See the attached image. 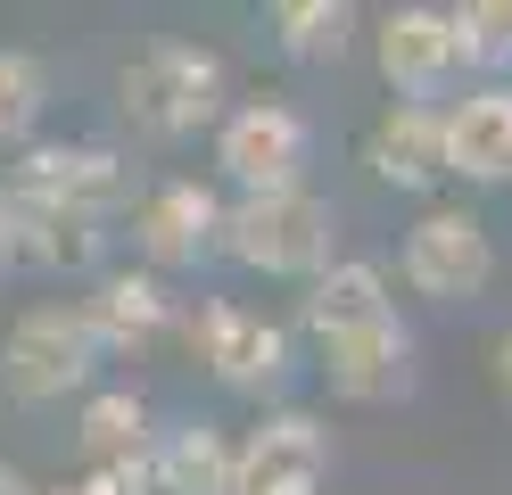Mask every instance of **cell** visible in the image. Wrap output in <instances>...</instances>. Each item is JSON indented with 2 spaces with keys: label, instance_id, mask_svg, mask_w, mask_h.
Returning a JSON list of instances; mask_svg holds the SVG:
<instances>
[{
  "label": "cell",
  "instance_id": "obj_1",
  "mask_svg": "<svg viewBox=\"0 0 512 495\" xmlns=\"http://www.w3.org/2000/svg\"><path fill=\"white\" fill-rule=\"evenodd\" d=\"M116 108L133 116V132H149V141H190V132H215L223 124V108H232V75H223V58L207 42L166 33V42H141L133 58H124Z\"/></svg>",
  "mask_w": 512,
  "mask_h": 495
},
{
  "label": "cell",
  "instance_id": "obj_2",
  "mask_svg": "<svg viewBox=\"0 0 512 495\" xmlns=\"http://www.w3.org/2000/svg\"><path fill=\"white\" fill-rule=\"evenodd\" d=\"M215 256L265 281H314L339 264V207L314 190H273V198H232L215 231Z\"/></svg>",
  "mask_w": 512,
  "mask_h": 495
},
{
  "label": "cell",
  "instance_id": "obj_3",
  "mask_svg": "<svg viewBox=\"0 0 512 495\" xmlns=\"http://www.w3.org/2000/svg\"><path fill=\"white\" fill-rule=\"evenodd\" d=\"M108 363V347L91 339L83 306H25L0 339V388L17 405H67L91 388V372Z\"/></svg>",
  "mask_w": 512,
  "mask_h": 495
},
{
  "label": "cell",
  "instance_id": "obj_4",
  "mask_svg": "<svg viewBox=\"0 0 512 495\" xmlns=\"http://www.w3.org/2000/svg\"><path fill=\"white\" fill-rule=\"evenodd\" d=\"M306 157L314 132L290 99H240L215 124V174L240 198H273V190H306Z\"/></svg>",
  "mask_w": 512,
  "mask_h": 495
},
{
  "label": "cell",
  "instance_id": "obj_5",
  "mask_svg": "<svg viewBox=\"0 0 512 495\" xmlns=\"http://www.w3.org/2000/svg\"><path fill=\"white\" fill-rule=\"evenodd\" d=\"M9 198L25 207H67V215H116L133 207L141 182H133V157L108 149V141H25L17 174H9Z\"/></svg>",
  "mask_w": 512,
  "mask_h": 495
},
{
  "label": "cell",
  "instance_id": "obj_6",
  "mask_svg": "<svg viewBox=\"0 0 512 495\" xmlns=\"http://www.w3.org/2000/svg\"><path fill=\"white\" fill-rule=\"evenodd\" d=\"M372 58H380V83L397 91V108H446L463 91L455 17L430 9V0H405V9L372 17Z\"/></svg>",
  "mask_w": 512,
  "mask_h": 495
},
{
  "label": "cell",
  "instance_id": "obj_7",
  "mask_svg": "<svg viewBox=\"0 0 512 495\" xmlns=\"http://www.w3.org/2000/svg\"><path fill=\"white\" fill-rule=\"evenodd\" d=\"M174 322H182L190 355H199L232 396H265V388L290 380V322H265V314L232 306V297H199V306H182Z\"/></svg>",
  "mask_w": 512,
  "mask_h": 495
},
{
  "label": "cell",
  "instance_id": "obj_8",
  "mask_svg": "<svg viewBox=\"0 0 512 495\" xmlns=\"http://www.w3.org/2000/svg\"><path fill=\"white\" fill-rule=\"evenodd\" d=\"M397 264H405L413 297H430V306H471V297H488V281H496V240H488V223L471 207H430L405 231Z\"/></svg>",
  "mask_w": 512,
  "mask_h": 495
},
{
  "label": "cell",
  "instance_id": "obj_9",
  "mask_svg": "<svg viewBox=\"0 0 512 495\" xmlns=\"http://www.w3.org/2000/svg\"><path fill=\"white\" fill-rule=\"evenodd\" d=\"M331 479V421L306 405H273L232 446V495H323Z\"/></svg>",
  "mask_w": 512,
  "mask_h": 495
},
{
  "label": "cell",
  "instance_id": "obj_10",
  "mask_svg": "<svg viewBox=\"0 0 512 495\" xmlns=\"http://www.w3.org/2000/svg\"><path fill=\"white\" fill-rule=\"evenodd\" d=\"M215 231H223V198L207 182H149L133 198V248H141V273H182V264H207L215 256Z\"/></svg>",
  "mask_w": 512,
  "mask_h": 495
},
{
  "label": "cell",
  "instance_id": "obj_11",
  "mask_svg": "<svg viewBox=\"0 0 512 495\" xmlns=\"http://www.w3.org/2000/svg\"><path fill=\"white\" fill-rule=\"evenodd\" d=\"M314 372H323L331 396H347V405H397L413 388V330L389 314V322L339 330V339H314Z\"/></svg>",
  "mask_w": 512,
  "mask_h": 495
},
{
  "label": "cell",
  "instance_id": "obj_12",
  "mask_svg": "<svg viewBox=\"0 0 512 495\" xmlns=\"http://www.w3.org/2000/svg\"><path fill=\"white\" fill-rule=\"evenodd\" d=\"M446 182H512V83H471L438 108Z\"/></svg>",
  "mask_w": 512,
  "mask_h": 495
},
{
  "label": "cell",
  "instance_id": "obj_13",
  "mask_svg": "<svg viewBox=\"0 0 512 495\" xmlns=\"http://www.w3.org/2000/svg\"><path fill=\"white\" fill-rule=\"evenodd\" d=\"M174 314H182V297L157 281V273H141V264L100 273V281H91V297H83V322H91V339H100L108 355L149 347L157 330H174Z\"/></svg>",
  "mask_w": 512,
  "mask_h": 495
},
{
  "label": "cell",
  "instance_id": "obj_14",
  "mask_svg": "<svg viewBox=\"0 0 512 495\" xmlns=\"http://www.w3.org/2000/svg\"><path fill=\"white\" fill-rule=\"evenodd\" d=\"M397 314V297H389V273L364 256H339L331 273H314L306 297H298V330H306V347L314 339H339V330H364V322H389Z\"/></svg>",
  "mask_w": 512,
  "mask_h": 495
},
{
  "label": "cell",
  "instance_id": "obj_15",
  "mask_svg": "<svg viewBox=\"0 0 512 495\" xmlns=\"http://www.w3.org/2000/svg\"><path fill=\"white\" fill-rule=\"evenodd\" d=\"M149 495H232V438L215 421H174L141 454Z\"/></svg>",
  "mask_w": 512,
  "mask_h": 495
},
{
  "label": "cell",
  "instance_id": "obj_16",
  "mask_svg": "<svg viewBox=\"0 0 512 495\" xmlns=\"http://www.w3.org/2000/svg\"><path fill=\"white\" fill-rule=\"evenodd\" d=\"M364 165L389 190H438L446 182V132H438V108H389L372 124V141H364Z\"/></svg>",
  "mask_w": 512,
  "mask_h": 495
},
{
  "label": "cell",
  "instance_id": "obj_17",
  "mask_svg": "<svg viewBox=\"0 0 512 495\" xmlns=\"http://www.w3.org/2000/svg\"><path fill=\"white\" fill-rule=\"evenodd\" d=\"M108 223L100 215H67V207H25L17 198V264L34 273H108Z\"/></svg>",
  "mask_w": 512,
  "mask_h": 495
},
{
  "label": "cell",
  "instance_id": "obj_18",
  "mask_svg": "<svg viewBox=\"0 0 512 495\" xmlns=\"http://www.w3.org/2000/svg\"><path fill=\"white\" fill-rule=\"evenodd\" d=\"M75 438H83V462L91 471H141V454H149V405L133 388H100L83 405V421H75Z\"/></svg>",
  "mask_w": 512,
  "mask_h": 495
},
{
  "label": "cell",
  "instance_id": "obj_19",
  "mask_svg": "<svg viewBox=\"0 0 512 495\" xmlns=\"http://www.w3.org/2000/svg\"><path fill=\"white\" fill-rule=\"evenodd\" d=\"M356 33H364V17L347 9V0H281L273 9V42L298 66H339L356 50Z\"/></svg>",
  "mask_w": 512,
  "mask_h": 495
},
{
  "label": "cell",
  "instance_id": "obj_20",
  "mask_svg": "<svg viewBox=\"0 0 512 495\" xmlns=\"http://www.w3.org/2000/svg\"><path fill=\"white\" fill-rule=\"evenodd\" d=\"M446 17H455V42H463V75L504 83L512 75V0H463Z\"/></svg>",
  "mask_w": 512,
  "mask_h": 495
},
{
  "label": "cell",
  "instance_id": "obj_21",
  "mask_svg": "<svg viewBox=\"0 0 512 495\" xmlns=\"http://www.w3.org/2000/svg\"><path fill=\"white\" fill-rule=\"evenodd\" d=\"M42 116H50V66L25 50H0V141H34Z\"/></svg>",
  "mask_w": 512,
  "mask_h": 495
},
{
  "label": "cell",
  "instance_id": "obj_22",
  "mask_svg": "<svg viewBox=\"0 0 512 495\" xmlns=\"http://www.w3.org/2000/svg\"><path fill=\"white\" fill-rule=\"evenodd\" d=\"M42 495H149V479L141 471H83V479H58Z\"/></svg>",
  "mask_w": 512,
  "mask_h": 495
},
{
  "label": "cell",
  "instance_id": "obj_23",
  "mask_svg": "<svg viewBox=\"0 0 512 495\" xmlns=\"http://www.w3.org/2000/svg\"><path fill=\"white\" fill-rule=\"evenodd\" d=\"M0 273H17V198L0 190Z\"/></svg>",
  "mask_w": 512,
  "mask_h": 495
},
{
  "label": "cell",
  "instance_id": "obj_24",
  "mask_svg": "<svg viewBox=\"0 0 512 495\" xmlns=\"http://www.w3.org/2000/svg\"><path fill=\"white\" fill-rule=\"evenodd\" d=\"M496 388H504V396H512V322H504V330H496Z\"/></svg>",
  "mask_w": 512,
  "mask_h": 495
},
{
  "label": "cell",
  "instance_id": "obj_25",
  "mask_svg": "<svg viewBox=\"0 0 512 495\" xmlns=\"http://www.w3.org/2000/svg\"><path fill=\"white\" fill-rule=\"evenodd\" d=\"M0 495H42V487H34V479H25V471H17V462H0Z\"/></svg>",
  "mask_w": 512,
  "mask_h": 495
}]
</instances>
